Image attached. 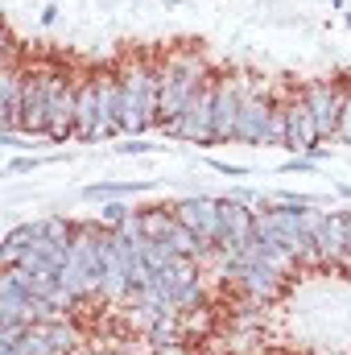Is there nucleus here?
Wrapping results in <instances>:
<instances>
[{
  "label": "nucleus",
  "instance_id": "nucleus-1",
  "mask_svg": "<svg viewBox=\"0 0 351 355\" xmlns=\"http://www.w3.org/2000/svg\"><path fill=\"white\" fill-rule=\"evenodd\" d=\"M120 79V132L145 137L157 124V58L128 54L116 67Z\"/></svg>",
  "mask_w": 351,
  "mask_h": 355
},
{
  "label": "nucleus",
  "instance_id": "nucleus-2",
  "mask_svg": "<svg viewBox=\"0 0 351 355\" xmlns=\"http://www.w3.org/2000/svg\"><path fill=\"white\" fill-rule=\"evenodd\" d=\"M211 75L215 71L207 67L203 50H174V54L157 58V128L174 124Z\"/></svg>",
  "mask_w": 351,
  "mask_h": 355
},
{
  "label": "nucleus",
  "instance_id": "nucleus-3",
  "mask_svg": "<svg viewBox=\"0 0 351 355\" xmlns=\"http://www.w3.org/2000/svg\"><path fill=\"white\" fill-rule=\"evenodd\" d=\"M103 236H108L103 223H79V232L71 240V252H67V265L58 268V281L79 302L99 297V281H103Z\"/></svg>",
  "mask_w": 351,
  "mask_h": 355
},
{
  "label": "nucleus",
  "instance_id": "nucleus-4",
  "mask_svg": "<svg viewBox=\"0 0 351 355\" xmlns=\"http://www.w3.org/2000/svg\"><path fill=\"white\" fill-rule=\"evenodd\" d=\"M240 75H244V71H240ZM273 107H277V87H273V79H264V75H244L240 132H236L240 145L268 149V120H273Z\"/></svg>",
  "mask_w": 351,
  "mask_h": 355
},
{
  "label": "nucleus",
  "instance_id": "nucleus-5",
  "mask_svg": "<svg viewBox=\"0 0 351 355\" xmlns=\"http://www.w3.org/2000/svg\"><path fill=\"white\" fill-rule=\"evenodd\" d=\"M215 79H219V71L198 87V95L186 103V112L178 116L174 124H162L166 137H178V141L198 145V149L215 145Z\"/></svg>",
  "mask_w": 351,
  "mask_h": 355
},
{
  "label": "nucleus",
  "instance_id": "nucleus-6",
  "mask_svg": "<svg viewBox=\"0 0 351 355\" xmlns=\"http://www.w3.org/2000/svg\"><path fill=\"white\" fill-rule=\"evenodd\" d=\"M174 219L198 236L203 257H211L219 248V240H223V198H215V194H186L182 202H174Z\"/></svg>",
  "mask_w": 351,
  "mask_h": 355
},
{
  "label": "nucleus",
  "instance_id": "nucleus-7",
  "mask_svg": "<svg viewBox=\"0 0 351 355\" xmlns=\"http://www.w3.org/2000/svg\"><path fill=\"white\" fill-rule=\"evenodd\" d=\"M62 67H25V99H21V132L29 137H46L50 128V95H54V79Z\"/></svg>",
  "mask_w": 351,
  "mask_h": 355
},
{
  "label": "nucleus",
  "instance_id": "nucleus-8",
  "mask_svg": "<svg viewBox=\"0 0 351 355\" xmlns=\"http://www.w3.org/2000/svg\"><path fill=\"white\" fill-rule=\"evenodd\" d=\"M302 95L310 103V116L318 124L323 141H335L339 132V116H343V99H348V79H306Z\"/></svg>",
  "mask_w": 351,
  "mask_h": 355
},
{
  "label": "nucleus",
  "instance_id": "nucleus-9",
  "mask_svg": "<svg viewBox=\"0 0 351 355\" xmlns=\"http://www.w3.org/2000/svg\"><path fill=\"white\" fill-rule=\"evenodd\" d=\"M75 112H79V75H71L62 67L58 79H54V95H50V128H46V141H54V145L75 141Z\"/></svg>",
  "mask_w": 351,
  "mask_h": 355
},
{
  "label": "nucleus",
  "instance_id": "nucleus-10",
  "mask_svg": "<svg viewBox=\"0 0 351 355\" xmlns=\"http://www.w3.org/2000/svg\"><path fill=\"white\" fill-rule=\"evenodd\" d=\"M240 103H244V75L240 71H219V79H215V145L236 141Z\"/></svg>",
  "mask_w": 351,
  "mask_h": 355
},
{
  "label": "nucleus",
  "instance_id": "nucleus-11",
  "mask_svg": "<svg viewBox=\"0 0 351 355\" xmlns=\"http://www.w3.org/2000/svg\"><path fill=\"white\" fill-rule=\"evenodd\" d=\"M285 116H289L285 149H289L293 157H310L318 145H327V141L318 137V124H314V116H310V103H306L302 87H285Z\"/></svg>",
  "mask_w": 351,
  "mask_h": 355
},
{
  "label": "nucleus",
  "instance_id": "nucleus-12",
  "mask_svg": "<svg viewBox=\"0 0 351 355\" xmlns=\"http://www.w3.org/2000/svg\"><path fill=\"white\" fill-rule=\"evenodd\" d=\"M132 281H128V261H124V240L116 227H108L103 236V281H99V297L103 302H128Z\"/></svg>",
  "mask_w": 351,
  "mask_h": 355
},
{
  "label": "nucleus",
  "instance_id": "nucleus-13",
  "mask_svg": "<svg viewBox=\"0 0 351 355\" xmlns=\"http://www.w3.org/2000/svg\"><path fill=\"white\" fill-rule=\"evenodd\" d=\"M21 99H25V67L8 50V62L0 71V132H21Z\"/></svg>",
  "mask_w": 351,
  "mask_h": 355
},
{
  "label": "nucleus",
  "instance_id": "nucleus-14",
  "mask_svg": "<svg viewBox=\"0 0 351 355\" xmlns=\"http://www.w3.org/2000/svg\"><path fill=\"white\" fill-rule=\"evenodd\" d=\"M75 141H83V145H99V141H103V112H99V83H95V71H91V75H79Z\"/></svg>",
  "mask_w": 351,
  "mask_h": 355
},
{
  "label": "nucleus",
  "instance_id": "nucleus-15",
  "mask_svg": "<svg viewBox=\"0 0 351 355\" xmlns=\"http://www.w3.org/2000/svg\"><path fill=\"white\" fill-rule=\"evenodd\" d=\"M257 240V207H244L236 198L223 194V240H219V257L244 248Z\"/></svg>",
  "mask_w": 351,
  "mask_h": 355
},
{
  "label": "nucleus",
  "instance_id": "nucleus-16",
  "mask_svg": "<svg viewBox=\"0 0 351 355\" xmlns=\"http://www.w3.org/2000/svg\"><path fill=\"white\" fill-rule=\"evenodd\" d=\"M285 268H277V265H248L240 277H236V285L257 302V306H268V302H277L281 297V289H285Z\"/></svg>",
  "mask_w": 351,
  "mask_h": 355
},
{
  "label": "nucleus",
  "instance_id": "nucleus-17",
  "mask_svg": "<svg viewBox=\"0 0 351 355\" xmlns=\"http://www.w3.org/2000/svg\"><path fill=\"white\" fill-rule=\"evenodd\" d=\"M157 182H149V178H137V182H87L83 186V198L87 202H108V198H132V194H145V190H153Z\"/></svg>",
  "mask_w": 351,
  "mask_h": 355
},
{
  "label": "nucleus",
  "instance_id": "nucleus-18",
  "mask_svg": "<svg viewBox=\"0 0 351 355\" xmlns=\"http://www.w3.org/2000/svg\"><path fill=\"white\" fill-rule=\"evenodd\" d=\"M132 219V207L124 202V198H108V202H99V223L103 227H124Z\"/></svg>",
  "mask_w": 351,
  "mask_h": 355
},
{
  "label": "nucleus",
  "instance_id": "nucleus-19",
  "mask_svg": "<svg viewBox=\"0 0 351 355\" xmlns=\"http://www.w3.org/2000/svg\"><path fill=\"white\" fill-rule=\"evenodd\" d=\"M42 232H46L50 240H58V244H71L75 232H79V223H71V219H62V215H46V219H42Z\"/></svg>",
  "mask_w": 351,
  "mask_h": 355
},
{
  "label": "nucleus",
  "instance_id": "nucleus-20",
  "mask_svg": "<svg viewBox=\"0 0 351 355\" xmlns=\"http://www.w3.org/2000/svg\"><path fill=\"white\" fill-rule=\"evenodd\" d=\"M50 162H62V153H50V157H12V162L4 166V178L33 174V170H42V166H50Z\"/></svg>",
  "mask_w": 351,
  "mask_h": 355
},
{
  "label": "nucleus",
  "instance_id": "nucleus-21",
  "mask_svg": "<svg viewBox=\"0 0 351 355\" xmlns=\"http://www.w3.org/2000/svg\"><path fill=\"white\" fill-rule=\"evenodd\" d=\"M120 157H141V153H162V145H149L145 137H128V145H116Z\"/></svg>",
  "mask_w": 351,
  "mask_h": 355
},
{
  "label": "nucleus",
  "instance_id": "nucleus-22",
  "mask_svg": "<svg viewBox=\"0 0 351 355\" xmlns=\"http://www.w3.org/2000/svg\"><path fill=\"white\" fill-rule=\"evenodd\" d=\"M335 141H339V145H351V79H348V99H343V116H339Z\"/></svg>",
  "mask_w": 351,
  "mask_h": 355
},
{
  "label": "nucleus",
  "instance_id": "nucleus-23",
  "mask_svg": "<svg viewBox=\"0 0 351 355\" xmlns=\"http://www.w3.org/2000/svg\"><path fill=\"white\" fill-rule=\"evenodd\" d=\"M314 170H318L314 157H289V162L281 166V174H314Z\"/></svg>",
  "mask_w": 351,
  "mask_h": 355
},
{
  "label": "nucleus",
  "instance_id": "nucleus-24",
  "mask_svg": "<svg viewBox=\"0 0 351 355\" xmlns=\"http://www.w3.org/2000/svg\"><path fill=\"white\" fill-rule=\"evenodd\" d=\"M207 166L223 178H248V166H232V162H219V157H207Z\"/></svg>",
  "mask_w": 351,
  "mask_h": 355
},
{
  "label": "nucleus",
  "instance_id": "nucleus-25",
  "mask_svg": "<svg viewBox=\"0 0 351 355\" xmlns=\"http://www.w3.org/2000/svg\"><path fill=\"white\" fill-rule=\"evenodd\" d=\"M33 141L37 137H29V132H0V145H8V149H33Z\"/></svg>",
  "mask_w": 351,
  "mask_h": 355
},
{
  "label": "nucleus",
  "instance_id": "nucleus-26",
  "mask_svg": "<svg viewBox=\"0 0 351 355\" xmlns=\"http://www.w3.org/2000/svg\"><path fill=\"white\" fill-rule=\"evenodd\" d=\"M228 198H236V202H244V207H257V202H261L264 194H257L252 186H236V190H232Z\"/></svg>",
  "mask_w": 351,
  "mask_h": 355
},
{
  "label": "nucleus",
  "instance_id": "nucleus-27",
  "mask_svg": "<svg viewBox=\"0 0 351 355\" xmlns=\"http://www.w3.org/2000/svg\"><path fill=\"white\" fill-rule=\"evenodd\" d=\"M343 236H348V268H351V202L343 207Z\"/></svg>",
  "mask_w": 351,
  "mask_h": 355
},
{
  "label": "nucleus",
  "instance_id": "nucleus-28",
  "mask_svg": "<svg viewBox=\"0 0 351 355\" xmlns=\"http://www.w3.org/2000/svg\"><path fill=\"white\" fill-rule=\"evenodd\" d=\"M54 21H58V4H46L42 8V25H54Z\"/></svg>",
  "mask_w": 351,
  "mask_h": 355
},
{
  "label": "nucleus",
  "instance_id": "nucleus-29",
  "mask_svg": "<svg viewBox=\"0 0 351 355\" xmlns=\"http://www.w3.org/2000/svg\"><path fill=\"white\" fill-rule=\"evenodd\" d=\"M335 194H339V198H348V202H351V182H335Z\"/></svg>",
  "mask_w": 351,
  "mask_h": 355
},
{
  "label": "nucleus",
  "instance_id": "nucleus-30",
  "mask_svg": "<svg viewBox=\"0 0 351 355\" xmlns=\"http://www.w3.org/2000/svg\"><path fill=\"white\" fill-rule=\"evenodd\" d=\"M166 4H170V8H178V4H186V0H166Z\"/></svg>",
  "mask_w": 351,
  "mask_h": 355
},
{
  "label": "nucleus",
  "instance_id": "nucleus-31",
  "mask_svg": "<svg viewBox=\"0 0 351 355\" xmlns=\"http://www.w3.org/2000/svg\"><path fill=\"white\" fill-rule=\"evenodd\" d=\"M348 29H351V12H348Z\"/></svg>",
  "mask_w": 351,
  "mask_h": 355
}]
</instances>
